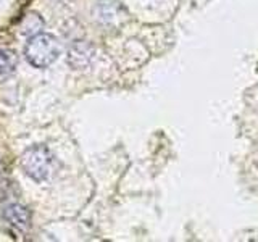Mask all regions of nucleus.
<instances>
[{
    "mask_svg": "<svg viewBox=\"0 0 258 242\" xmlns=\"http://www.w3.org/2000/svg\"><path fill=\"white\" fill-rule=\"evenodd\" d=\"M60 50V42L55 36L47 34V32H37L24 47V55L32 67L47 68L58 58Z\"/></svg>",
    "mask_w": 258,
    "mask_h": 242,
    "instance_id": "f257e3e1",
    "label": "nucleus"
},
{
    "mask_svg": "<svg viewBox=\"0 0 258 242\" xmlns=\"http://www.w3.org/2000/svg\"><path fill=\"white\" fill-rule=\"evenodd\" d=\"M18 67V55L10 48H0V76L8 75Z\"/></svg>",
    "mask_w": 258,
    "mask_h": 242,
    "instance_id": "39448f33",
    "label": "nucleus"
},
{
    "mask_svg": "<svg viewBox=\"0 0 258 242\" xmlns=\"http://www.w3.org/2000/svg\"><path fill=\"white\" fill-rule=\"evenodd\" d=\"M42 28H44V20L40 18V15L29 13L26 18L23 20L21 32L23 34H32V32H40Z\"/></svg>",
    "mask_w": 258,
    "mask_h": 242,
    "instance_id": "423d86ee",
    "label": "nucleus"
},
{
    "mask_svg": "<svg viewBox=\"0 0 258 242\" xmlns=\"http://www.w3.org/2000/svg\"><path fill=\"white\" fill-rule=\"evenodd\" d=\"M91 56H92V47L91 45H87V44H78V45H75L70 50L68 62H73L75 58H79L76 68H84L86 65L91 62Z\"/></svg>",
    "mask_w": 258,
    "mask_h": 242,
    "instance_id": "20e7f679",
    "label": "nucleus"
},
{
    "mask_svg": "<svg viewBox=\"0 0 258 242\" xmlns=\"http://www.w3.org/2000/svg\"><path fill=\"white\" fill-rule=\"evenodd\" d=\"M55 158L44 145H34L21 155V168L36 183H44L53 173Z\"/></svg>",
    "mask_w": 258,
    "mask_h": 242,
    "instance_id": "f03ea898",
    "label": "nucleus"
},
{
    "mask_svg": "<svg viewBox=\"0 0 258 242\" xmlns=\"http://www.w3.org/2000/svg\"><path fill=\"white\" fill-rule=\"evenodd\" d=\"M2 216L8 224L21 232L28 231L31 228V213L24 205H20V204L8 205L4 208Z\"/></svg>",
    "mask_w": 258,
    "mask_h": 242,
    "instance_id": "7ed1b4c3",
    "label": "nucleus"
}]
</instances>
